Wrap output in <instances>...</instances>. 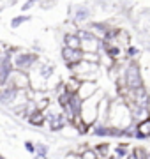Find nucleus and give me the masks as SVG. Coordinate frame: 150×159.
I'll list each match as a JSON object with an SVG mask.
<instances>
[{
	"instance_id": "nucleus-1",
	"label": "nucleus",
	"mask_w": 150,
	"mask_h": 159,
	"mask_svg": "<svg viewBox=\"0 0 150 159\" xmlns=\"http://www.w3.org/2000/svg\"><path fill=\"white\" fill-rule=\"evenodd\" d=\"M122 80H124V89H129V90H134V89H139L145 85L141 69H139V64L136 60H131L126 66V69L122 71Z\"/></svg>"
},
{
	"instance_id": "nucleus-2",
	"label": "nucleus",
	"mask_w": 150,
	"mask_h": 159,
	"mask_svg": "<svg viewBox=\"0 0 150 159\" xmlns=\"http://www.w3.org/2000/svg\"><path fill=\"white\" fill-rule=\"evenodd\" d=\"M7 85H11L16 90H29L30 89V78L21 71H12L9 80H7Z\"/></svg>"
},
{
	"instance_id": "nucleus-3",
	"label": "nucleus",
	"mask_w": 150,
	"mask_h": 159,
	"mask_svg": "<svg viewBox=\"0 0 150 159\" xmlns=\"http://www.w3.org/2000/svg\"><path fill=\"white\" fill-rule=\"evenodd\" d=\"M83 50H73V48H67V46H64L62 48V58L64 62L67 64V67H73L76 64H80L83 60Z\"/></svg>"
},
{
	"instance_id": "nucleus-4",
	"label": "nucleus",
	"mask_w": 150,
	"mask_h": 159,
	"mask_svg": "<svg viewBox=\"0 0 150 159\" xmlns=\"http://www.w3.org/2000/svg\"><path fill=\"white\" fill-rule=\"evenodd\" d=\"M97 92H99V89H97V83H95V81H81L78 96H80L81 101H88V99L94 97Z\"/></svg>"
},
{
	"instance_id": "nucleus-5",
	"label": "nucleus",
	"mask_w": 150,
	"mask_h": 159,
	"mask_svg": "<svg viewBox=\"0 0 150 159\" xmlns=\"http://www.w3.org/2000/svg\"><path fill=\"white\" fill-rule=\"evenodd\" d=\"M129 108H131V115H133V122L134 124H139V122H145V120L150 119V108H143V106H136L133 102H127Z\"/></svg>"
},
{
	"instance_id": "nucleus-6",
	"label": "nucleus",
	"mask_w": 150,
	"mask_h": 159,
	"mask_svg": "<svg viewBox=\"0 0 150 159\" xmlns=\"http://www.w3.org/2000/svg\"><path fill=\"white\" fill-rule=\"evenodd\" d=\"M34 64H35V57L34 55H29V53H20L16 57V60H14V66H16L18 71H27Z\"/></svg>"
},
{
	"instance_id": "nucleus-7",
	"label": "nucleus",
	"mask_w": 150,
	"mask_h": 159,
	"mask_svg": "<svg viewBox=\"0 0 150 159\" xmlns=\"http://www.w3.org/2000/svg\"><path fill=\"white\" fill-rule=\"evenodd\" d=\"M134 140H138V142H147V140H150V119L145 120V122L136 124V134H134Z\"/></svg>"
},
{
	"instance_id": "nucleus-8",
	"label": "nucleus",
	"mask_w": 150,
	"mask_h": 159,
	"mask_svg": "<svg viewBox=\"0 0 150 159\" xmlns=\"http://www.w3.org/2000/svg\"><path fill=\"white\" fill-rule=\"evenodd\" d=\"M131 152H133V145H131V142H120V143H117L115 147H113V154L118 156V157L127 159L129 156H131Z\"/></svg>"
},
{
	"instance_id": "nucleus-9",
	"label": "nucleus",
	"mask_w": 150,
	"mask_h": 159,
	"mask_svg": "<svg viewBox=\"0 0 150 159\" xmlns=\"http://www.w3.org/2000/svg\"><path fill=\"white\" fill-rule=\"evenodd\" d=\"M92 147L95 148V152L99 154L101 159L110 157L111 154H113V147H111V143H108V142H99V143H95V145H92Z\"/></svg>"
},
{
	"instance_id": "nucleus-10",
	"label": "nucleus",
	"mask_w": 150,
	"mask_h": 159,
	"mask_svg": "<svg viewBox=\"0 0 150 159\" xmlns=\"http://www.w3.org/2000/svg\"><path fill=\"white\" fill-rule=\"evenodd\" d=\"M64 46H67V48H73V50H81V39L78 34H67L64 35Z\"/></svg>"
},
{
	"instance_id": "nucleus-11",
	"label": "nucleus",
	"mask_w": 150,
	"mask_h": 159,
	"mask_svg": "<svg viewBox=\"0 0 150 159\" xmlns=\"http://www.w3.org/2000/svg\"><path fill=\"white\" fill-rule=\"evenodd\" d=\"M27 120H29V124L34 125V127H42V125H46V113L37 110V111L32 113Z\"/></svg>"
},
{
	"instance_id": "nucleus-12",
	"label": "nucleus",
	"mask_w": 150,
	"mask_h": 159,
	"mask_svg": "<svg viewBox=\"0 0 150 159\" xmlns=\"http://www.w3.org/2000/svg\"><path fill=\"white\" fill-rule=\"evenodd\" d=\"M80 87H81V81L76 78V76H71V78L64 83L65 92H69L71 96H76V94H78V90H80Z\"/></svg>"
},
{
	"instance_id": "nucleus-13",
	"label": "nucleus",
	"mask_w": 150,
	"mask_h": 159,
	"mask_svg": "<svg viewBox=\"0 0 150 159\" xmlns=\"http://www.w3.org/2000/svg\"><path fill=\"white\" fill-rule=\"evenodd\" d=\"M60 134H62L64 138H76V136H80V131L76 129L73 124H69V125H65V127L60 131Z\"/></svg>"
},
{
	"instance_id": "nucleus-14",
	"label": "nucleus",
	"mask_w": 150,
	"mask_h": 159,
	"mask_svg": "<svg viewBox=\"0 0 150 159\" xmlns=\"http://www.w3.org/2000/svg\"><path fill=\"white\" fill-rule=\"evenodd\" d=\"M88 18H90V11H88L87 7H78L74 12V20L76 21H87Z\"/></svg>"
},
{
	"instance_id": "nucleus-15",
	"label": "nucleus",
	"mask_w": 150,
	"mask_h": 159,
	"mask_svg": "<svg viewBox=\"0 0 150 159\" xmlns=\"http://www.w3.org/2000/svg\"><path fill=\"white\" fill-rule=\"evenodd\" d=\"M133 154L136 156V159H147L148 157V150L143 145H134L133 147Z\"/></svg>"
},
{
	"instance_id": "nucleus-16",
	"label": "nucleus",
	"mask_w": 150,
	"mask_h": 159,
	"mask_svg": "<svg viewBox=\"0 0 150 159\" xmlns=\"http://www.w3.org/2000/svg\"><path fill=\"white\" fill-rule=\"evenodd\" d=\"M81 159H101V157H99V154L95 152V148L90 147V148H87L85 152L81 154Z\"/></svg>"
},
{
	"instance_id": "nucleus-17",
	"label": "nucleus",
	"mask_w": 150,
	"mask_h": 159,
	"mask_svg": "<svg viewBox=\"0 0 150 159\" xmlns=\"http://www.w3.org/2000/svg\"><path fill=\"white\" fill-rule=\"evenodd\" d=\"M48 152H50V147L46 143H35V154L37 156H48Z\"/></svg>"
},
{
	"instance_id": "nucleus-18",
	"label": "nucleus",
	"mask_w": 150,
	"mask_h": 159,
	"mask_svg": "<svg viewBox=\"0 0 150 159\" xmlns=\"http://www.w3.org/2000/svg\"><path fill=\"white\" fill-rule=\"evenodd\" d=\"M126 53H127V58L129 60H136V57L139 55V50L136 46H129V48H126Z\"/></svg>"
},
{
	"instance_id": "nucleus-19",
	"label": "nucleus",
	"mask_w": 150,
	"mask_h": 159,
	"mask_svg": "<svg viewBox=\"0 0 150 159\" xmlns=\"http://www.w3.org/2000/svg\"><path fill=\"white\" fill-rule=\"evenodd\" d=\"M25 148H27L29 152L35 154V143H32V142H25Z\"/></svg>"
},
{
	"instance_id": "nucleus-20",
	"label": "nucleus",
	"mask_w": 150,
	"mask_h": 159,
	"mask_svg": "<svg viewBox=\"0 0 150 159\" xmlns=\"http://www.w3.org/2000/svg\"><path fill=\"white\" fill-rule=\"evenodd\" d=\"M23 21H27V18H25V16H20L18 20H14V21H12V27L16 29V27H20V25H21Z\"/></svg>"
},
{
	"instance_id": "nucleus-21",
	"label": "nucleus",
	"mask_w": 150,
	"mask_h": 159,
	"mask_svg": "<svg viewBox=\"0 0 150 159\" xmlns=\"http://www.w3.org/2000/svg\"><path fill=\"white\" fill-rule=\"evenodd\" d=\"M35 159H48V156H37L35 154Z\"/></svg>"
},
{
	"instance_id": "nucleus-22",
	"label": "nucleus",
	"mask_w": 150,
	"mask_h": 159,
	"mask_svg": "<svg viewBox=\"0 0 150 159\" xmlns=\"http://www.w3.org/2000/svg\"><path fill=\"white\" fill-rule=\"evenodd\" d=\"M147 159H150V150H148V157H147Z\"/></svg>"
},
{
	"instance_id": "nucleus-23",
	"label": "nucleus",
	"mask_w": 150,
	"mask_h": 159,
	"mask_svg": "<svg viewBox=\"0 0 150 159\" xmlns=\"http://www.w3.org/2000/svg\"><path fill=\"white\" fill-rule=\"evenodd\" d=\"M0 159H4V157H0Z\"/></svg>"
}]
</instances>
